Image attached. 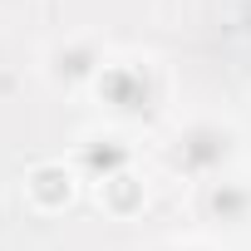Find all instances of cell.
Instances as JSON below:
<instances>
[{"mask_svg":"<svg viewBox=\"0 0 251 251\" xmlns=\"http://www.w3.org/2000/svg\"><path fill=\"white\" fill-rule=\"evenodd\" d=\"M25 192H30V202H35L40 212H64V207L74 202L79 182H74V173H69L64 163H35V168L25 173Z\"/></svg>","mask_w":251,"mask_h":251,"instance_id":"obj_1","label":"cell"},{"mask_svg":"<svg viewBox=\"0 0 251 251\" xmlns=\"http://www.w3.org/2000/svg\"><path fill=\"white\" fill-rule=\"evenodd\" d=\"M99 202H103L113 217H133V212L143 207V182L128 177V173H118V177L99 182Z\"/></svg>","mask_w":251,"mask_h":251,"instance_id":"obj_2","label":"cell"}]
</instances>
